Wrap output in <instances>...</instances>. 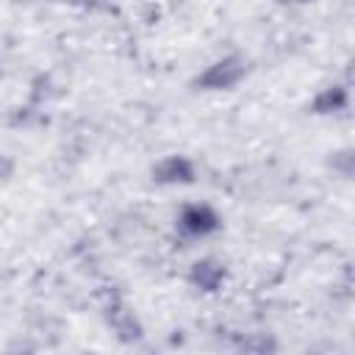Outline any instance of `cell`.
<instances>
[{
  "label": "cell",
  "mask_w": 355,
  "mask_h": 355,
  "mask_svg": "<svg viewBox=\"0 0 355 355\" xmlns=\"http://www.w3.org/2000/svg\"><path fill=\"white\" fill-rule=\"evenodd\" d=\"M280 6H308V3H316V0H277Z\"/></svg>",
  "instance_id": "obj_6"
},
{
  "label": "cell",
  "mask_w": 355,
  "mask_h": 355,
  "mask_svg": "<svg viewBox=\"0 0 355 355\" xmlns=\"http://www.w3.org/2000/svg\"><path fill=\"white\" fill-rule=\"evenodd\" d=\"M347 105H349V89L344 83H330V86L319 89L311 97L308 114H313V116H333V114L347 111Z\"/></svg>",
  "instance_id": "obj_5"
},
{
  "label": "cell",
  "mask_w": 355,
  "mask_h": 355,
  "mask_svg": "<svg viewBox=\"0 0 355 355\" xmlns=\"http://www.w3.org/2000/svg\"><path fill=\"white\" fill-rule=\"evenodd\" d=\"M186 280H189L194 288H200V291H205V294H214V291H219V288L225 286L227 269H225V263L216 261V258H197V261L189 266Z\"/></svg>",
  "instance_id": "obj_4"
},
{
  "label": "cell",
  "mask_w": 355,
  "mask_h": 355,
  "mask_svg": "<svg viewBox=\"0 0 355 355\" xmlns=\"http://www.w3.org/2000/svg\"><path fill=\"white\" fill-rule=\"evenodd\" d=\"M222 227V216L214 205L208 202H183L178 216H175V230L180 239L197 241V239H208Z\"/></svg>",
  "instance_id": "obj_2"
},
{
  "label": "cell",
  "mask_w": 355,
  "mask_h": 355,
  "mask_svg": "<svg viewBox=\"0 0 355 355\" xmlns=\"http://www.w3.org/2000/svg\"><path fill=\"white\" fill-rule=\"evenodd\" d=\"M153 183L158 186H191L197 180V164L189 155H164L150 169Z\"/></svg>",
  "instance_id": "obj_3"
},
{
  "label": "cell",
  "mask_w": 355,
  "mask_h": 355,
  "mask_svg": "<svg viewBox=\"0 0 355 355\" xmlns=\"http://www.w3.org/2000/svg\"><path fill=\"white\" fill-rule=\"evenodd\" d=\"M247 72H250L247 58L239 53H227V55L211 61L202 72H197L191 86L197 92H230L247 78Z\"/></svg>",
  "instance_id": "obj_1"
}]
</instances>
